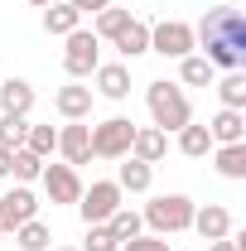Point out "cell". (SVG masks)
I'll return each instance as SVG.
<instances>
[{"label":"cell","mask_w":246,"mask_h":251,"mask_svg":"<svg viewBox=\"0 0 246 251\" xmlns=\"http://www.w3.org/2000/svg\"><path fill=\"white\" fill-rule=\"evenodd\" d=\"M208 135H213V145H242V140H246V116L222 106L213 121H208Z\"/></svg>","instance_id":"cell-16"},{"label":"cell","mask_w":246,"mask_h":251,"mask_svg":"<svg viewBox=\"0 0 246 251\" xmlns=\"http://www.w3.org/2000/svg\"><path fill=\"white\" fill-rule=\"evenodd\" d=\"M198 44H193V25L184 20H159L150 25V53H164V58H188Z\"/></svg>","instance_id":"cell-7"},{"label":"cell","mask_w":246,"mask_h":251,"mask_svg":"<svg viewBox=\"0 0 246 251\" xmlns=\"http://www.w3.org/2000/svg\"><path fill=\"white\" fill-rule=\"evenodd\" d=\"M193 44L203 49V58L232 73V68H246V15L237 5H213L203 15V25L193 29Z\"/></svg>","instance_id":"cell-1"},{"label":"cell","mask_w":246,"mask_h":251,"mask_svg":"<svg viewBox=\"0 0 246 251\" xmlns=\"http://www.w3.org/2000/svg\"><path fill=\"white\" fill-rule=\"evenodd\" d=\"M58 155H63V164H87L92 159V126H82V121H68L58 130Z\"/></svg>","instance_id":"cell-10"},{"label":"cell","mask_w":246,"mask_h":251,"mask_svg":"<svg viewBox=\"0 0 246 251\" xmlns=\"http://www.w3.org/2000/svg\"><path fill=\"white\" fill-rule=\"evenodd\" d=\"M10 174H15L20 184H34V179L44 174V159L34 155V150H25V145H20V150H10Z\"/></svg>","instance_id":"cell-25"},{"label":"cell","mask_w":246,"mask_h":251,"mask_svg":"<svg viewBox=\"0 0 246 251\" xmlns=\"http://www.w3.org/2000/svg\"><path fill=\"white\" fill-rule=\"evenodd\" d=\"M125 20H130V10H121V5H106V10H97L92 34H97V39H116V34L125 29Z\"/></svg>","instance_id":"cell-27"},{"label":"cell","mask_w":246,"mask_h":251,"mask_svg":"<svg viewBox=\"0 0 246 251\" xmlns=\"http://www.w3.org/2000/svg\"><path fill=\"white\" fill-rule=\"evenodd\" d=\"M82 251H121V242H116V232H111L106 222H92V227H87V242H82Z\"/></svg>","instance_id":"cell-30"},{"label":"cell","mask_w":246,"mask_h":251,"mask_svg":"<svg viewBox=\"0 0 246 251\" xmlns=\"http://www.w3.org/2000/svg\"><path fill=\"white\" fill-rule=\"evenodd\" d=\"M63 39H68V49H63L68 77H92L97 63H101V39L92 29H73V34H63Z\"/></svg>","instance_id":"cell-5"},{"label":"cell","mask_w":246,"mask_h":251,"mask_svg":"<svg viewBox=\"0 0 246 251\" xmlns=\"http://www.w3.org/2000/svg\"><path fill=\"white\" fill-rule=\"evenodd\" d=\"M34 218H39V198L29 184H15L10 193H0V232H15Z\"/></svg>","instance_id":"cell-8"},{"label":"cell","mask_w":246,"mask_h":251,"mask_svg":"<svg viewBox=\"0 0 246 251\" xmlns=\"http://www.w3.org/2000/svg\"><path fill=\"white\" fill-rule=\"evenodd\" d=\"M0 237H5V232H0Z\"/></svg>","instance_id":"cell-37"},{"label":"cell","mask_w":246,"mask_h":251,"mask_svg":"<svg viewBox=\"0 0 246 251\" xmlns=\"http://www.w3.org/2000/svg\"><path fill=\"white\" fill-rule=\"evenodd\" d=\"M174 135H179V150H184L188 159L213 155V135H208V126H193V121H188L184 130H174Z\"/></svg>","instance_id":"cell-23"},{"label":"cell","mask_w":246,"mask_h":251,"mask_svg":"<svg viewBox=\"0 0 246 251\" xmlns=\"http://www.w3.org/2000/svg\"><path fill=\"white\" fill-rule=\"evenodd\" d=\"M208 251H242V247H237L232 237H222V242H213V247H208Z\"/></svg>","instance_id":"cell-33"},{"label":"cell","mask_w":246,"mask_h":251,"mask_svg":"<svg viewBox=\"0 0 246 251\" xmlns=\"http://www.w3.org/2000/svg\"><path fill=\"white\" fill-rule=\"evenodd\" d=\"M121 251H169V237H154V232H140V237L121 242Z\"/></svg>","instance_id":"cell-31"},{"label":"cell","mask_w":246,"mask_h":251,"mask_svg":"<svg viewBox=\"0 0 246 251\" xmlns=\"http://www.w3.org/2000/svg\"><path fill=\"white\" fill-rule=\"evenodd\" d=\"M10 174V150H0V179Z\"/></svg>","instance_id":"cell-34"},{"label":"cell","mask_w":246,"mask_h":251,"mask_svg":"<svg viewBox=\"0 0 246 251\" xmlns=\"http://www.w3.org/2000/svg\"><path fill=\"white\" fill-rule=\"evenodd\" d=\"M29 135V116H0V150H20Z\"/></svg>","instance_id":"cell-28"},{"label":"cell","mask_w":246,"mask_h":251,"mask_svg":"<svg viewBox=\"0 0 246 251\" xmlns=\"http://www.w3.org/2000/svg\"><path fill=\"white\" fill-rule=\"evenodd\" d=\"M106 227L116 232V242H130V237H140V232H145V218H140L135 208H125V203H121V208L106 218Z\"/></svg>","instance_id":"cell-24"},{"label":"cell","mask_w":246,"mask_h":251,"mask_svg":"<svg viewBox=\"0 0 246 251\" xmlns=\"http://www.w3.org/2000/svg\"><path fill=\"white\" fill-rule=\"evenodd\" d=\"M193 198L188 193H159V198H150L145 203V227H150L154 237H174V232H188V222H193Z\"/></svg>","instance_id":"cell-3"},{"label":"cell","mask_w":246,"mask_h":251,"mask_svg":"<svg viewBox=\"0 0 246 251\" xmlns=\"http://www.w3.org/2000/svg\"><path fill=\"white\" fill-rule=\"evenodd\" d=\"M116 184H121V193H150V184H154V164H145V159H135V155H125L121 174H116Z\"/></svg>","instance_id":"cell-17"},{"label":"cell","mask_w":246,"mask_h":251,"mask_svg":"<svg viewBox=\"0 0 246 251\" xmlns=\"http://www.w3.org/2000/svg\"><path fill=\"white\" fill-rule=\"evenodd\" d=\"M92 92L97 97H106V101H125L130 97V68L125 63H97V73H92Z\"/></svg>","instance_id":"cell-11"},{"label":"cell","mask_w":246,"mask_h":251,"mask_svg":"<svg viewBox=\"0 0 246 251\" xmlns=\"http://www.w3.org/2000/svg\"><path fill=\"white\" fill-rule=\"evenodd\" d=\"M25 150H34L39 159H49L58 150V130L53 126H29V135H25Z\"/></svg>","instance_id":"cell-29"},{"label":"cell","mask_w":246,"mask_h":251,"mask_svg":"<svg viewBox=\"0 0 246 251\" xmlns=\"http://www.w3.org/2000/svg\"><path fill=\"white\" fill-rule=\"evenodd\" d=\"M92 87H82V82H68V87H58L53 92V111H58L63 121H82L87 111H92Z\"/></svg>","instance_id":"cell-13"},{"label":"cell","mask_w":246,"mask_h":251,"mask_svg":"<svg viewBox=\"0 0 246 251\" xmlns=\"http://www.w3.org/2000/svg\"><path fill=\"white\" fill-rule=\"evenodd\" d=\"M179 77H184L188 87H213L217 82V68L203 53H188V58H179Z\"/></svg>","instance_id":"cell-21"},{"label":"cell","mask_w":246,"mask_h":251,"mask_svg":"<svg viewBox=\"0 0 246 251\" xmlns=\"http://www.w3.org/2000/svg\"><path fill=\"white\" fill-rule=\"evenodd\" d=\"M130 135H135L130 116H106L101 126H92V155L97 159H125L130 155Z\"/></svg>","instance_id":"cell-4"},{"label":"cell","mask_w":246,"mask_h":251,"mask_svg":"<svg viewBox=\"0 0 246 251\" xmlns=\"http://www.w3.org/2000/svg\"><path fill=\"white\" fill-rule=\"evenodd\" d=\"M213 164L222 179H246V140L242 145H213Z\"/></svg>","instance_id":"cell-20"},{"label":"cell","mask_w":246,"mask_h":251,"mask_svg":"<svg viewBox=\"0 0 246 251\" xmlns=\"http://www.w3.org/2000/svg\"><path fill=\"white\" fill-rule=\"evenodd\" d=\"M44 29L63 39V34L82 29V15H77V10H73L68 0H49V5H44Z\"/></svg>","instance_id":"cell-19"},{"label":"cell","mask_w":246,"mask_h":251,"mask_svg":"<svg viewBox=\"0 0 246 251\" xmlns=\"http://www.w3.org/2000/svg\"><path fill=\"white\" fill-rule=\"evenodd\" d=\"M39 184L49 193V203H77V198H82V179H77L73 164H44Z\"/></svg>","instance_id":"cell-9"},{"label":"cell","mask_w":246,"mask_h":251,"mask_svg":"<svg viewBox=\"0 0 246 251\" xmlns=\"http://www.w3.org/2000/svg\"><path fill=\"white\" fill-rule=\"evenodd\" d=\"M34 82H25V77H5L0 82V111L5 116H29L34 111Z\"/></svg>","instance_id":"cell-14"},{"label":"cell","mask_w":246,"mask_h":251,"mask_svg":"<svg viewBox=\"0 0 246 251\" xmlns=\"http://www.w3.org/2000/svg\"><path fill=\"white\" fill-rule=\"evenodd\" d=\"M29 5H49V0H29Z\"/></svg>","instance_id":"cell-36"},{"label":"cell","mask_w":246,"mask_h":251,"mask_svg":"<svg viewBox=\"0 0 246 251\" xmlns=\"http://www.w3.org/2000/svg\"><path fill=\"white\" fill-rule=\"evenodd\" d=\"M15 242H20V251H49L53 247V232L34 218V222H25V227H15Z\"/></svg>","instance_id":"cell-26"},{"label":"cell","mask_w":246,"mask_h":251,"mask_svg":"<svg viewBox=\"0 0 246 251\" xmlns=\"http://www.w3.org/2000/svg\"><path fill=\"white\" fill-rule=\"evenodd\" d=\"M111 44H116V49H121L125 58H140V53H150V25H145V20H135V15H130V20H125V29L116 34V39H111Z\"/></svg>","instance_id":"cell-18"},{"label":"cell","mask_w":246,"mask_h":251,"mask_svg":"<svg viewBox=\"0 0 246 251\" xmlns=\"http://www.w3.org/2000/svg\"><path fill=\"white\" fill-rule=\"evenodd\" d=\"M121 184L116 179H97L92 188H82V198H77V213H82V222L92 227V222H106L116 208H121Z\"/></svg>","instance_id":"cell-6"},{"label":"cell","mask_w":246,"mask_h":251,"mask_svg":"<svg viewBox=\"0 0 246 251\" xmlns=\"http://www.w3.org/2000/svg\"><path fill=\"white\" fill-rule=\"evenodd\" d=\"M68 5H73L77 15H97V10H106L111 0H68Z\"/></svg>","instance_id":"cell-32"},{"label":"cell","mask_w":246,"mask_h":251,"mask_svg":"<svg viewBox=\"0 0 246 251\" xmlns=\"http://www.w3.org/2000/svg\"><path fill=\"white\" fill-rule=\"evenodd\" d=\"M217 97H222V106H227V111H246V73H242V68L222 73V82H217Z\"/></svg>","instance_id":"cell-22"},{"label":"cell","mask_w":246,"mask_h":251,"mask_svg":"<svg viewBox=\"0 0 246 251\" xmlns=\"http://www.w3.org/2000/svg\"><path fill=\"white\" fill-rule=\"evenodd\" d=\"M53 251H77V247H53Z\"/></svg>","instance_id":"cell-35"},{"label":"cell","mask_w":246,"mask_h":251,"mask_svg":"<svg viewBox=\"0 0 246 251\" xmlns=\"http://www.w3.org/2000/svg\"><path fill=\"white\" fill-rule=\"evenodd\" d=\"M169 150V135L159 130V126H135V135H130V155L145 159V164H159Z\"/></svg>","instance_id":"cell-15"},{"label":"cell","mask_w":246,"mask_h":251,"mask_svg":"<svg viewBox=\"0 0 246 251\" xmlns=\"http://www.w3.org/2000/svg\"><path fill=\"white\" fill-rule=\"evenodd\" d=\"M203 242H222L227 232H232V213L222 208V203H203V208H193V222H188Z\"/></svg>","instance_id":"cell-12"},{"label":"cell","mask_w":246,"mask_h":251,"mask_svg":"<svg viewBox=\"0 0 246 251\" xmlns=\"http://www.w3.org/2000/svg\"><path fill=\"white\" fill-rule=\"evenodd\" d=\"M145 106H150V116H154V126L169 135V130H184L188 121H193V106H188V97H184V87H174V82H150L145 87Z\"/></svg>","instance_id":"cell-2"}]
</instances>
